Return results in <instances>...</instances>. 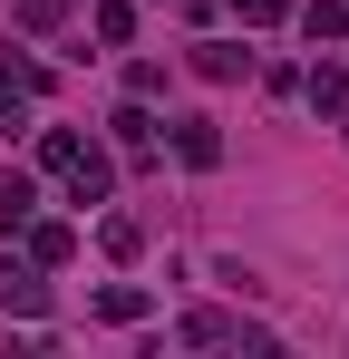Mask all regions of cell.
Instances as JSON below:
<instances>
[{"label": "cell", "mask_w": 349, "mask_h": 359, "mask_svg": "<svg viewBox=\"0 0 349 359\" xmlns=\"http://www.w3.org/2000/svg\"><path fill=\"white\" fill-rule=\"evenodd\" d=\"M174 156H184V165H224V136H214V117H184V126H174Z\"/></svg>", "instance_id": "6da1fadb"}, {"label": "cell", "mask_w": 349, "mask_h": 359, "mask_svg": "<svg viewBox=\"0 0 349 359\" xmlns=\"http://www.w3.org/2000/svg\"><path fill=\"white\" fill-rule=\"evenodd\" d=\"M0 311H39V272H20V262H0Z\"/></svg>", "instance_id": "7a4b0ae2"}, {"label": "cell", "mask_w": 349, "mask_h": 359, "mask_svg": "<svg viewBox=\"0 0 349 359\" xmlns=\"http://www.w3.org/2000/svg\"><path fill=\"white\" fill-rule=\"evenodd\" d=\"M29 204H39V194H29V175H10V184H0V224H29Z\"/></svg>", "instance_id": "3957f363"}, {"label": "cell", "mask_w": 349, "mask_h": 359, "mask_svg": "<svg viewBox=\"0 0 349 359\" xmlns=\"http://www.w3.org/2000/svg\"><path fill=\"white\" fill-rule=\"evenodd\" d=\"M20 20H58V0H20Z\"/></svg>", "instance_id": "277c9868"}]
</instances>
